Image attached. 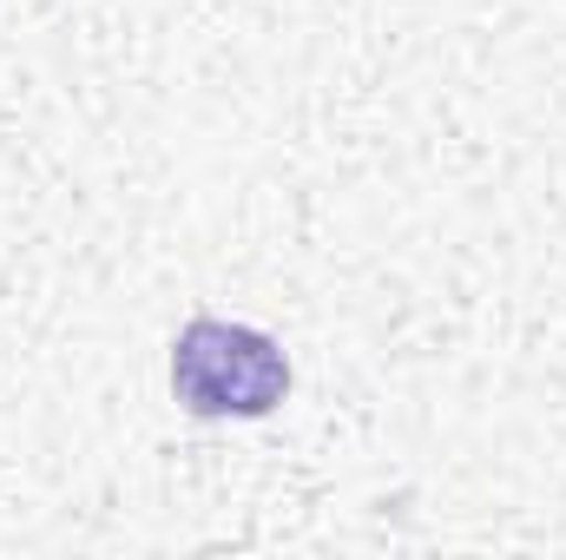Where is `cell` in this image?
I'll list each match as a JSON object with an SVG mask.
<instances>
[{"mask_svg": "<svg viewBox=\"0 0 566 560\" xmlns=\"http://www.w3.org/2000/svg\"><path fill=\"white\" fill-rule=\"evenodd\" d=\"M171 396L205 422H258L290 396V356L277 336L224 317H191L171 343Z\"/></svg>", "mask_w": 566, "mask_h": 560, "instance_id": "cell-1", "label": "cell"}]
</instances>
